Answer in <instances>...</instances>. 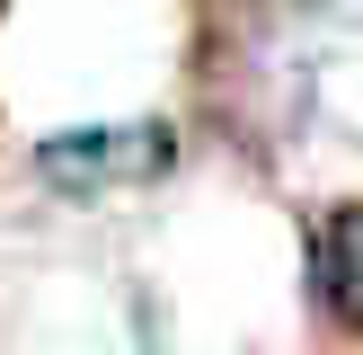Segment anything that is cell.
I'll use <instances>...</instances> for the list:
<instances>
[{"label":"cell","mask_w":363,"mask_h":355,"mask_svg":"<svg viewBox=\"0 0 363 355\" xmlns=\"http://www.w3.org/2000/svg\"><path fill=\"white\" fill-rule=\"evenodd\" d=\"M311 293H319V311L337 329L363 337V204H337L311 231Z\"/></svg>","instance_id":"2"},{"label":"cell","mask_w":363,"mask_h":355,"mask_svg":"<svg viewBox=\"0 0 363 355\" xmlns=\"http://www.w3.org/2000/svg\"><path fill=\"white\" fill-rule=\"evenodd\" d=\"M169 160H177L169 124H89V133H53L35 169L62 195H116V187H160Z\"/></svg>","instance_id":"1"}]
</instances>
